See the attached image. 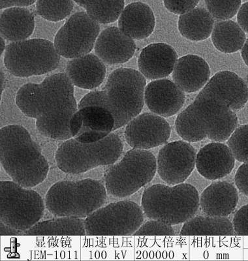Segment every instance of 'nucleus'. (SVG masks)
Returning <instances> with one entry per match:
<instances>
[{
	"mask_svg": "<svg viewBox=\"0 0 248 261\" xmlns=\"http://www.w3.org/2000/svg\"><path fill=\"white\" fill-rule=\"evenodd\" d=\"M0 162L13 181L28 189L43 182L49 171L47 160L38 144L20 125L0 129Z\"/></svg>",
	"mask_w": 248,
	"mask_h": 261,
	"instance_id": "obj_1",
	"label": "nucleus"
},
{
	"mask_svg": "<svg viewBox=\"0 0 248 261\" xmlns=\"http://www.w3.org/2000/svg\"><path fill=\"white\" fill-rule=\"evenodd\" d=\"M74 85L66 73H56L41 83L36 127L44 137L65 141L72 138L70 120L78 111Z\"/></svg>",
	"mask_w": 248,
	"mask_h": 261,
	"instance_id": "obj_2",
	"label": "nucleus"
},
{
	"mask_svg": "<svg viewBox=\"0 0 248 261\" xmlns=\"http://www.w3.org/2000/svg\"><path fill=\"white\" fill-rule=\"evenodd\" d=\"M200 200L198 191L191 184H156L144 191L141 208L147 218L172 226L193 218L200 207Z\"/></svg>",
	"mask_w": 248,
	"mask_h": 261,
	"instance_id": "obj_3",
	"label": "nucleus"
},
{
	"mask_svg": "<svg viewBox=\"0 0 248 261\" xmlns=\"http://www.w3.org/2000/svg\"><path fill=\"white\" fill-rule=\"evenodd\" d=\"M107 197L102 181L91 178L60 181L49 189L45 206L56 217L84 219L104 206Z\"/></svg>",
	"mask_w": 248,
	"mask_h": 261,
	"instance_id": "obj_4",
	"label": "nucleus"
},
{
	"mask_svg": "<svg viewBox=\"0 0 248 261\" xmlns=\"http://www.w3.org/2000/svg\"><path fill=\"white\" fill-rule=\"evenodd\" d=\"M122 141L118 135L108 136L93 143H82L71 138L58 147L55 160L65 173L83 174L100 166L113 165L123 152Z\"/></svg>",
	"mask_w": 248,
	"mask_h": 261,
	"instance_id": "obj_5",
	"label": "nucleus"
},
{
	"mask_svg": "<svg viewBox=\"0 0 248 261\" xmlns=\"http://www.w3.org/2000/svg\"><path fill=\"white\" fill-rule=\"evenodd\" d=\"M146 86V78L134 69L118 68L110 74L104 91L115 122L113 130L127 125L141 113Z\"/></svg>",
	"mask_w": 248,
	"mask_h": 261,
	"instance_id": "obj_6",
	"label": "nucleus"
},
{
	"mask_svg": "<svg viewBox=\"0 0 248 261\" xmlns=\"http://www.w3.org/2000/svg\"><path fill=\"white\" fill-rule=\"evenodd\" d=\"M105 173L107 194L124 198L151 182L157 172V159L148 150L133 148Z\"/></svg>",
	"mask_w": 248,
	"mask_h": 261,
	"instance_id": "obj_7",
	"label": "nucleus"
},
{
	"mask_svg": "<svg viewBox=\"0 0 248 261\" xmlns=\"http://www.w3.org/2000/svg\"><path fill=\"white\" fill-rule=\"evenodd\" d=\"M60 57L52 42L43 39H27L7 46L4 65L16 77L28 78L54 71L60 64Z\"/></svg>",
	"mask_w": 248,
	"mask_h": 261,
	"instance_id": "obj_8",
	"label": "nucleus"
},
{
	"mask_svg": "<svg viewBox=\"0 0 248 261\" xmlns=\"http://www.w3.org/2000/svg\"><path fill=\"white\" fill-rule=\"evenodd\" d=\"M44 204L36 191L12 181L0 182V219L9 227L25 232L39 222Z\"/></svg>",
	"mask_w": 248,
	"mask_h": 261,
	"instance_id": "obj_9",
	"label": "nucleus"
},
{
	"mask_svg": "<svg viewBox=\"0 0 248 261\" xmlns=\"http://www.w3.org/2000/svg\"><path fill=\"white\" fill-rule=\"evenodd\" d=\"M144 214L134 202L123 200L101 207L84 220L89 236H130L142 225Z\"/></svg>",
	"mask_w": 248,
	"mask_h": 261,
	"instance_id": "obj_10",
	"label": "nucleus"
},
{
	"mask_svg": "<svg viewBox=\"0 0 248 261\" xmlns=\"http://www.w3.org/2000/svg\"><path fill=\"white\" fill-rule=\"evenodd\" d=\"M100 25L84 11L67 20L56 34L54 45L61 57L72 59L88 55L94 49Z\"/></svg>",
	"mask_w": 248,
	"mask_h": 261,
	"instance_id": "obj_11",
	"label": "nucleus"
},
{
	"mask_svg": "<svg viewBox=\"0 0 248 261\" xmlns=\"http://www.w3.org/2000/svg\"><path fill=\"white\" fill-rule=\"evenodd\" d=\"M192 104L201 127L211 141H228L237 128V116L219 98L200 93Z\"/></svg>",
	"mask_w": 248,
	"mask_h": 261,
	"instance_id": "obj_12",
	"label": "nucleus"
},
{
	"mask_svg": "<svg viewBox=\"0 0 248 261\" xmlns=\"http://www.w3.org/2000/svg\"><path fill=\"white\" fill-rule=\"evenodd\" d=\"M195 149L187 142L178 141L166 144L157 158V172L168 186L184 183L196 167Z\"/></svg>",
	"mask_w": 248,
	"mask_h": 261,
	"instance_id": "obj_13",
	"label": "nucleus"
},
{
	"mask_svg": "<svg viewBox=\"0 0 248 261\" xmlns=\"http://www.w3.org/2000/svg\"><path fill=\"white\" fill-rule=\"evenodd\" d=\"M170 125L158 114L143 113L131 120L125 130V138L132 148L149 150L167 143Z\"/></svg>",
	"mask_w": 248,
	"mask_h": 261,
	"instance_id": "obj_14",
	"label": "nucleus"
},
{
	"mask_svg": "<svg viewBox=\"0 0 248 261\" xmlns=\"http://www.w3.org/2000/svg\"><path fill=\"white\" fill-rule=\"evenodd\" d=\"M114 119L104 107L88 106L79 109L70 120L72 138L82 143H93L113 132Z\"/></svg>",
	"mask_w": 248,
	"mask_h": 261,
	"instance_id": "obj_15",
	"label": "nucleus"
},
{
	"mask_svg": "<svg viewBox=\"0 0 248 261\" xmlns=\"http://www.w3.org/2000/svg\"><path fill=\"white\" fill-rule=\"evenodd\" d=\"M184 92L168 79L152 81L145 88L144 102L152 113L168 118L175 115L184 106Z\"/></svg>",
	"mask_w": 248,
	"mask_h": 261,
	"instance_id": "obj_16",
	"label": "nucleus"
},
{
	"mask_svg": "<svg viewBox=\"0 0 248 261\" xmlns=\"http://www.w3.org/2000/svg\"><path fill=\"white\" fill-rule=\"evenodd\" d=\"M200 93L219 98L233 111L244 108L248 101L246 83L237 74L229 71L214 74Z\"/></svg>",
	"mask_w": 248,
	"mask_h": 261,
	"instance_id": "obj_17",
	"label": "nucleus"
},
{
	"mask_svg": "<svg viewBox=\"0 0 248 261\" xmlns=\"http://www.w3.org/2000/svg\"><path fill=\"white\" fill-rule=\"evenodd\" d=\"M136 44L134 39L126 36L118 28L111 27L103 30L95 42V55L105 64H124L135 55Z\"/></svg>",
	"mask_w": 248,
	"mask_h": 261,
	"instance_id": "obj_18",
	"label": "nucleus"
},
{
	"mask_svg": "<svg viewBox=\"0 0 248 261\" xmlns=\"http://www.w3.org/2000/svg\"><path fill=\"white\" fill-rule=\"evenodd\" d=\"M235 165V158L231 149L218 142L208 144L196 155V169L201 176L210 180L229 175Z\"/></svg>",
	"mask_w": 248,
	"mask_h": 261,
	"instance_id": "obj_19",
	"label": "nucleus"
},
{
	"mask_svg": "<svg viewBox=\"0 0 248 261\" xmlns=\"http://www.w3.org/2000/svg\"><path fill=\"white\" fill-rule=\"evenodd\" d=\"M177 60V53L171 46L163 43H153L142 49L138 66L145 78L155 81L170 75Z\"/></svg>",
	"mask_w": 248,
	"mask_h": 261,
	"instance_id": "obj_20",
	"label": "nucleus"
},
{
	"mask_svg": "<svg viewBox=\"0 0 248 261\" xmlns=\"http://www.w3.org/2000/svg\"><path fill=\"white\" fill-rule=\"evenodd\" d=\"M210 76L208 63L195 55L179 58L172 71L174 83L186 93L198 92L207 85Z\"/></svg>",
	"mask_w": 248,
	"mask_h": 261,
	"instance_id": "obj_21",
	"label": "nucleus"
},
{
	"mask_svg": "<svg viewBox=\"0 0 248 261\" xmlns=\"http://www.w3.org/2000/svg\"><path fill=\"white\" fill-rule=\"evenodd\" d=\"M106 71L105 63L91 53L70 60L65 69L74 86L90 90L95 89L104 83Z\"/></svg>",
	"mask_w": 248,
	"mask_h": 261,
	"instance_id": "obj_22",
	"label": "nucleus"
},
{
	"mask_svg": "<svg viewBox=\"0 0 248 261\" xmlns=\"http://www.w3.org/2000/svg\"><path fill=\"white\" fill-rule=\"evenodd\" d=\"M238 201L237 189L226 181H216L205 189L200 197V208L206 215L227 217L235 211Z\"/></svg>",
	"mask_w": 248,
	"mask_h": 261,
	"instance_id": "obj_23",
	"label": "nucleus"
},
{
	"mask_svg": "<svg viewBox=\"0 0 248 261\" xmlns=\"http://www.w3.org/2000/svg\"><path fill=\"white\" fill-rule=\"evenodd\" d=\"M156 18L151 7L143 2L129 4L118 19V29L135 40H142L153 33Z\"/></svg>",
	"mask_w": 248,
	"mask_h": 261,
	"instance_id": "obj_24",
	"label": "nucleus"
},
{
	"mask_svg": "<svg viewBox=\"0 0 248 261\" xmlns=\"http://www.w3.org/2000/svg\"><path fill=\"white\" fill-rule=\"evenodd\" d=\"M35 29L34 14L25 8L13 7L5 9L0 17V34L6 40H27Z\"/></svg>",
	"mask_w": 248,
	"mask_h": 261,
	"instance_id": "obj_25",
	"label": "nucleus"
},
{
	"mask_svg": "<svg viewBox=\"0 0 248 261\" xmlns=\"http://www.w3.org/2000/svg\"><path fill=\"white\" fill-rule=\"evenodd\" d=\"M205 8H195L180 15L178 27L180 34L188 40L204 41L212 35L214 20Z\"/></svg>",
	"mask_w": 248,
	"mask_h": 261,
	"instance_id": "obj_26",
	"label": "nucleus"
},
{
	"mask_svg": "<svg viewBox=\"0 0 248 261\" xmlns=\"http://www.w3.org/2000/svg\"><path fill=\"white\" fill-rule=\"evenodd\" d=\"M180 235L184 236H232L233 223L227 217L197 216L184 223Z\"/></svg>",
	"mask_w": 248,
	"mask_h": 261,
	"instance_id": "obj_27",
	"label": "nucleus"
},
{
	"mask_svg": "<svg viewBox=\"0 0 248 261\" xmlns=\"http://www.w3.org/2000/svg\"><path fill=\"white\" fill-rule=\"evenodd\" d=\"M24 235L31 236H84L86 235L84 220L74 217H58L53 220L38 222Z\"/></svg>",
	"mask_w": 248,
	"mask_h": 261,
	"instance_id": "obj_28",
	"label": "nucleus"
},
{
	"mask_svg": "<svg viewBox=\"0 0 248 261\" xmlns=\"http://www.w3.org/2000/svg\"><path fill=\"white\" fill-rule=\"evenodd\" d=\"M213 45L221 53L237 52L244 46L246 37L237 23L227 20L217 22L212 33Z\"/></svg>",
	"mask_w": 248,
	"mask_h": 261,
	"instance_id": "obj_29",
	"label": "nucleus"
},
{
	"mask_svg": "<svg viewBox=\"0 0 248 261\" xmlns=\"http://www.w3.org/2000/svg\"><path fill=\"white\" fill-rule=\"evenodd\" d=\"M175 127L179 136L188 143H196L207 138V135L196 117L193 104L179 114Z\"/></svg>",
	"mask_w": 248,
	"mask_h": 261,
	"instance_id": "obj_30",
	"label": "nucleus"
},
{
	"mask_svg": "<svg viewBox=\"0 0 248 261\" xmlns=\"http://www.w3.org/2000/svg\"><path fill=\"white\" fill-rule=\"evenodd\" d=\"M124 0H100L88 6L86 12L99 24H107L116 22L123 12Z\"/></svg>",
	"mask_w": 248,
	"mask_h": 261,
	"instance_id": "obj_31",
	"label": "nucleus"
},
{
	"mask_svg": "<svg viewBox=\"0 0 248 261\" xmlns=\"http://www.w3.org/2000/svg\"><path fill=\"white\" fill-rule=\"evenodd\" d=\"M41 84L28 83L18 90L16 105L27 117L36 119L40 106Z\"/></svg>",
	"mask_w": 248,
	"mask_h": 261,
	"instance_id": "obj_32",
	"label": "nucleus"
},
{
	"mask_svg": "<svg viewBox=\"0 0 248 261\" xmlns=\"http://www.w3.org/2000/svg\"><path fill=\"white\" fill-rule=\"evenodd\" d=\"M73 0H37L36 11L41 17L51 22L64 20L71 13Z\"/></svg>",
	"mask_w": 248,
	"mask_h": 261,
	"instance_id": "obj_33",
	"label": "nucleus"
},
{
	"mask_svg": "<svg viewBox=\"0 0 248 261\" xmlns=\"http://www.w3.org/2000/svg\"><path fill=\"white\" fill-rule=\"evenodd\" d=\"M208 12L216 19L227 20L237 14L242 0H205Z\"/></svg>",
	"mask_w": 248,
	"mask_h": 261,
	"instance_id": "obj_34",
	"label": "nucleus"
},
{
	"mask_svg": "<svg viewBox=\"0 0 248 261\" xmlns=\"http://www.w3.org/2000/svg\"><path fill=\"white\" fill-rule=\"evenodd\" d=\"M228 143L236 160L248 163V124L236 128Z\"/></svg>",
	"mask_w": 248,
	"mask_h": 261,
	"instance_id": "obj_35",
	"label": "nucleus"
},
{
	"mask_svg": "<svg viewBox=\"0 0 248 261\" xmlns=\"http://www.w3.org/2000/svg\"><path fill=\"white\" fill-rule=\"evenodd\" d=\"M135 236H173L175 235L172 225L158 220L147 221L134 233Z\"/></svg>",
	"mask_w": 248,
	"mask_h": 261,
	"instance_id": "obj_36",
	"label": "nucleus"
},
{
	"mask_svg": "<svg viewBox=\"0 0 248 261\" xmlns=\"http://www.w3.org/2000/svg\"><path fill=\"white\" fill-rule=\"evenodd\" d=\"M200 1L201 0H163V3L166 9L170 13L181 15L195 8Z\"/></svg>",
	"mask_w": 248,
	"mask_h": 261,
	"instance_id": "obj_37",
	"label": "nucleus"
},
{
	"mask_svg": "<svg viewBox=\"0 0 248 261\" xmlns=\"http://www.w3.org/2000/svg\"><path fill=\"white\" fill-rule=\"evenodd\" d=\"M236 235L248 236V204L238 210L233 220Z\"/></svg>",
	"mask_w": 248,
	"mask_h": 261,
	"instance_id": "obj_38",
	"label": "nucleus"
},
{
	"mask_svg": "<svg viewBox=\"0 0 248 261\" xmlns=\"http://www.w3.org/2000/svg\"><path fill=\"white\" fill-rule=\"evenodd\" d=\"M235 182L239 192L248 197V163H243L235 174Z\"/></svg>",
	"mask_w": 248,
	"mask_h": 261,
	"instance_id": "obj_39",
	"label": "nucleus"
},
{
	"mask_svg": "<svg viewBox=\"0 0 248 261\" xmlns=\"http://www.w3.org/2000/svg\"><path fill=\"white\" fill-rule=\"evenodd\" d=\"M238 24L248 34V2L241 6L237 14Z\"/></svg>",
	"mask_w": 248,
	"mask_h": 261,
	"instance_id": "obj_40",
	"label": "nucleus"
},
{
	"mask_svg": "<svg viewBox=\"0 0 248 261\" xmlns=\"http://www.w3.org/2000/svg\"><path fill=\"white\" fill-rule=\"evenodd\" d=\"M37 0H0V9H7L13 7L24 8L32 6Z\"/></svg>",
	"mask_w": 248,
	"mask_h": 261,
	"instance_id": "obj_41",
	"label": "nucleus"
},
{
	"mask_svg": "<svg viewBox=\"0 0 248 261\" xmlns=\"http://www.w3.org/2000/svg\"><path fill=\"white\" fill-rule=\"evenodd\" d=\"M21 230L15 229V228L9 227V226L5 224L1 221L0 225V234L1 236H6V235H24V232Z\"/></svg>",
	"mask_w": 248,
	"mask_h": 261,
	"instance_id": "obj_42",
	"label": "nucleus"
},
{
	"mask_svg": "<svg viewBox=\"0 0 248 261\" xmlns=\"http://www.w3.org/2000/svg\"><path fill=\"white\" fill-rule=\"evenodd\" d=\"M79 6L82 7L84 9L88 8V6H92V5L97 3L100 0H73Z\"/></svg>",
	"mask_w": 248,
	"mask_h": 261,
	"instance_id": "obj_43",
	"label": "nucleus"
},
{
	"mask_svg": "<svg viewBox=\"0 0 248 261\" xmlns=\"http://www.w3.org/2000/svg\"><path fill=\"white\" fill-rule=\"evenodd\" d=\"M241 55L245 64L248 66V39L245 40L244 46L241 49Z\"/></svg>",
	"mask_w": 248,
	"mask_h": 261,
	"instance_id": "obj_44",
	"label": "nucleus"
},
{
	"mask_svg": "<svg viewBox=\"0 0 248 261\" xmlns=\"http://www.w3.org/2000/svg\"><path fill=\"white\" fill-rule=\"evenodd\" d=\"M0 42H1V45H0V55L2 56L4 51H6L7 46L6 45V43H5L4 39L3 37H1V39H0Z\"/></svg>",
	"mask_w": 248,
	"mask_h": 261,
	"instance_id": "obj_45",
	"label": "nucleus"
},
{
	"mask_svg": "<svg viewBox=\"0 0 248 261\" xmlns=\"http://www.w3.org/2000/svg\"><path fill=\"white\" fill-rule=\"evenodd\" d=\"M5 84H6V79H5L4 73H3V71H1V99L2 97V94H3Z\"/></svg>",
	"mask_w": 248,
	"mask_h": 261,
	"instance_id": "obj_46",
	"label": "nucleus"
}]
</instances>
